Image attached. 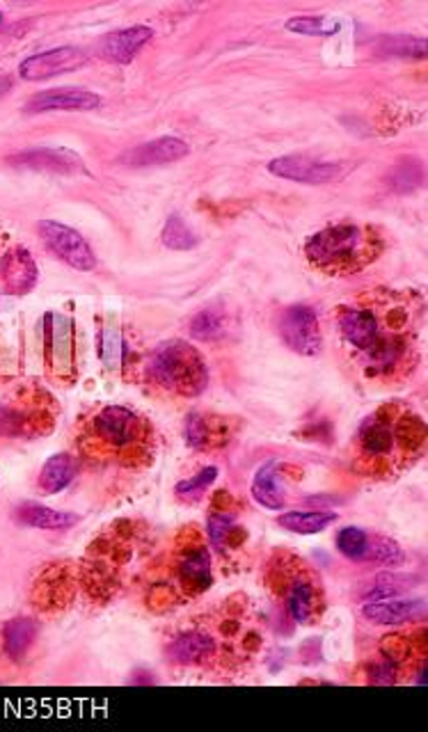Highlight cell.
<instances>
[{"instance_id": "22", "label": "cell", "mask_w": 428, "mask_h": 732, "mask_svg": "<svg viewBox=\"0 0 428 732\" xmlns=\"http://www.w3.org/2000/svg\"><path fill=\"white\" fill-rule=\"evenodd\" d=\"M190 154V146L179 138H158L147 144H140L129 154H124V163L129 167H150V165H167L177 163Z\"/></svg>"}, {"instance_id": "28", "label": "cell", "mask_w": 428, "mask_h": 732, "mask_svg": "<svg viewBox=\"0 0 428 732\" xmlns=\"http://www.w3.org/2000/svg\"><path fill=\"white\" fill-rule=\"evenodd\" d=\"M76 477V460L72 454L51 456L40 472V490L46 494L63 492Z\"/></svg>"}, {"instance_id": "17", "label": "cell", "mask_w": 428, "mask_h": 732, "mask_svg": "<svg viewBox=\"0 0 428 732\" xmlns=\"http://www.w3.org/2000/svg\"><path fill=\"white\" fill-rule=\"evenodd\" d=\"M40 282L37 261L23 245L10 248L0 256V284L10 296H25L31 293Z\"/></svg>"}, {"instance_id": "14", "label": "cell", "mask_w": 428, "mask_h": 732, "mask_svg": "<svg viewBox=\"0 0 428 732\" xmlns=\"http://www.w3.org/2000/svg\"><path fill=\"white\" fill-rule=\"evenodd\" d=\"M72 564H51L46 570L37 577L33 586V602L42 611H58L69 607V602L76 596V570H72Z\"/></svg>"}, {"instance_id": "1", "label": "cell", "mask_w": 428, "mask_h": 732, "mask_svg": "<svg viewBox=\"0 0 428 732\" xmlns=\"http://www.w3.org/2000/svg\"><path fill=\"white\" fill-rule=\"evenodd\" d=\"M339 356L366 387L406 383L421 362L424 298L413 291L371 288L332 309Z\"/></svg>"}, {"instance_id": "10", "label": "cell", "mask_w": 428, "mask_h": 732, "mask_svg": "<svg viewBox=\"0 0 428 732\" xmlns=\"http://www.w3.org/2000/svg\"><path fill=\"white\" fill-rule=\"evenodd\" d=\"M74 320L65 314L44 316V367L53 383L65 387L76 383V332Z\"/></svg>"}, {"instance_id": "16", "label": "cell", "mask_w": 428, "mask_h": 732, "mask_svg": "<svg viewBox=\"0 0 428 732\" xmlns=\"http://www.w3.org/2000/svg\"><path fill=\"white\" fill-rule=\"evenodd\" d=\"M268 170H271V174H275V177H279V179H289V182L309 184V186L330 184L341 174L339 165L326 163V161H319V159H311V156H303V154L275 159V161H271Z\"/></svg>"}, {"instance_id": "35", "label": "cell", "mask_w": 428, "mask_h": 732, "mask_svg": "<svg viewBox=\"0 0 428 732\" xmlns=\"http://www.w3.org/2000/svg\"><path fill=\"white\" fill-rule=\"evenodd\" d=\"M10 78H3V76H0V97H3L8 90H10Z\"/></svg>"}, {"instance_id": "26", "label": "cell", "mask_w": 428, "mask_h": 732, "mask_svg": "<svg viewBox=\"0 0 428 732\" xmlns=\"http://www.w3.org/2000/svg\"><path fill=\"white\" fill-rule=\"evenodd\" d=\"M37 623L28 616H17L3 625V651L10 659L19 662L33 648L37 641Z\"/></svg>"}, {"instance_id": "30", "label": "cell", "mask_w": 428, "mask_h": 732, "mask_svg": "<svg viewBox=\"0 0 428 732\" xmlns=\"http://www.w3.org/2000/svg\"><path fill=\"white\" fill-rule=\"evenodd\" d=\"M199 243L197 233L179 218L169 216V220L163 227V245L169 250H193Z\"/></svg>"}, {"instance_id": "21", "label": "cell", "mask_w": 428, "mask_h": 732, "mask_svg": "<svg viewBox=\"0 0 428 732\" xmlns=\"http://www.w3.org/2000/svg\"><path fill=\"white\" fill-rule=\"evenodd\" d=\"M188 445L197 451H216L222 449L232 437V426L216 415L193 413L186 422Z\"/></svg>"}, {"instance_id": "13", "label": "cell", "mask_w": 428, "mask_h": 732, "mask_svg": "<svg viewBox=\"0 0 428 732\" xmlns=\"http://www.w3.org/2000/svg\"><path fill=\"white\" fill-rule=\"evenodd\" d=\"M237 515H239V506L232 500V494L227 490L216 492L209 517H207V532H209V538H211L213 547L224 556L230 551L241 549L245 538H248V534H245L243 526L239 524Z\"/></svg>"}, {"instance_id": "31", "label": "cell", "mask_w": 428, "mask_h": 732, "mask_svg": "<svg viewBox=\"0 0 428 732\" xmlns=\"http://www.w3.org/2000/svg\"><path fill=\"white\" fill-rule=\"evenodd\" d=\"M227 324H224V316L220 312H213V309H205V312H199L195 318H193V324H190V335L195 339H202V341H213L218 337H222Z\"/></svg>"}, {"instance_id": "32", "label": "cell", "mask_w": 428, "mask_h": 732, "mask_svg": "<svg viewBox=\"0 0 428 732\" xmlns=\"http://www.w3.org/2000/svg\"><path fill=\"white\" fill-rule=\"evenodd\" d=\"M287 31L298 35H334L339 21L326 17H294L287 21Z\"/></svg>"}, {"instance_id": "23", "label": "cell", "mask_w": 428, "mask_h": 732, "mask_svg": "<svg viewBox=\"0 0 428 732\" xmlns=\"http://www.w3.org/2000/svg\"><path fill=\"white\" fill-rule=\"evenodd\" d=\"M8 163L14 167H28V170H46V172H63V174H76L85 172L83 161L63 146H46V150H28L17 156H10Z\"/></svg>"}, {"instance_id": "15", "label": "cell", "mask_w": 428, "mask_h": 732, "mask_svg": "<svg viewBox=\"0 0 428 732\" xmlns=\"http://www.w3.org/2000/svg\"><path fill=\"white\" fill-rule=\"evenodd\" d=\"M85 63H88V55H85L80 48L61 46L28 57V61H23L19 67V76L23 80H46L53 76L76 72Z\"/></svg>"}, {"instance_id": "36", "label": "cell", "mask_w": 428, "mask_h": 732, "mask_svg": "<svg viewBox=\"0 0 428 732\" xmlns=\"http://www.w3.org/2000/svg\"><path fill=\"white\" fill-rule=\"evenodd\" d=\"M0 23H3V12H0Z\"/></svg>"}, {"instance_id": "6", "label": "cell", "mask_w": 428, "mask_h": 732, "mask_svg": "<svg viewBox=\"0 0 428 732\" xmlns=\"http://www.w3.org/2000/svg\"><path fill=\"white\" fill-rule=\"evenodd\" d=\"M266 586L294 623L317 625L323 619L328 607L323 581L303 556L277 549L266 564Z\"/></svg>"}, {"instance_id": "18", "label": "cell", "mask_w": 428, "mask_h": 732, "mask_svg": "<svg viewBox=\"0 0 428 732\" xmlns=\"http://www.w3.org/2000/svg\"><path fill=\"white\" fill-rule=\"evenodd\" d=\"M99 95L85 90V87H55L35 95L25 103L28 114H42V112H61V110H95L99 108Z\"/></svg>"}, {"instance_id": "7", "label": "cell", "mask_w": 428, "mask_h": 732, "mask_svg": "<svg viewBox=\"0 0 428 732\" xmlns=\"http://www.w3.org/2000/svg\"><path fill=\"white\" fill-rule=\"evenodd\" d=\"M142 383L152 392L173 398L199 396L209 385L202 353L182 339L158 343L140 367Z\"/></svg>"}, {"instance_id": "33", "label": "cell", "mask_w": 428, "mask_h": 732, "mask_svg": "<svg viewBox=\"0 0 428 732\" xmlns=\"http://www.w3.org/2000/svg\"><path fill=\"white\" fill-rule=\"evenodd\" d=\"M366 536L369 532L360 529V526H347V529H341L337 534V549L347 556L351 561H360L362 564V554L366 547Z\"/></svg>"}, {"instance_id": "5", "label": "cell", "mask_w": 428, "mask_h": 732, "mask_svg": "<svg viewBox=\"0 0 428 732\" xmlns=\"http://www.w3.org/2000/svg\"><path fill=\"white\" fill-rule=\"evenodd\" d=\"M387 248L385 231L366 222H337L305 241V259L328 277H349L366 271Z\"/></svg>"}, {"instance_id": "3", "label": "cell", "mask_w": 428, "mask_h": 732, "mask_svg": "<svg viewBox=\"0 0 428 732\" xmlns=\"http://www.w3.org/2000/svg\"><path fill=\"white\" fill-rule=\"evenodd\" d=\"M76 447L92 465L145 470L156 458L158 437L147 417L127 405L106 403L78 424Z\"/></svg>"}, {"instance_id": "20", "label": "cell", "mask_w": 428, "mask_h": 732, "mask_svg": "<svg viewBox=\"0 0 428 732\" xmlns=\"http://www.w3.org/2000/svg\"><path fill=\"white\" fill-rule=\"evenodd\" d=\"M152 37H154L152 28H147V25H131V28H124V31L106 35L99 42L97 51H99V55L103 57V61L129 65L133 61V57H135V53L142 46H145Z\"/></svg>"}, {"instance_id": "25", "label": "cell", "mask_w": 428, "mask_h": 732, "mask_svg": "<svg viewBox=\"0 0 428 732\" xmlns=\"http://www.w3.org/2000/svg\"><path fill=\"white\" fill-rule=\"evenodd\" d=\"M14 517L19 524L31 526V529H44V532H63L69 529L78 522V515L67 511H55L35 502H25L17 506Z\"/></svg>"}, {"instance_id": "4", "label": "cell", "mask_w": 428, "mask_h": 732, "mask_svg": "<svg viewBox=\"0 0 428 732\" xmlns=\"http://www.w3.org/2000/svg\"><path fill=\"white\" fill-rule=\"evenodd\" d=\"M213 583L211 551L195 524L184 526L165 556L161 577L147 589V607L165 611L205 596Z\"/></svg>"}, {"instance_id": "8", "label": "cell", "mask_w": 428, "mask_h": 732, "mask_svg": "<svg viewBox=\"0 0 428 732\" xmlns=\"http://www.w3.org/2000/svg\"><path fill=\"white\" fill-rule=\"evenodd\" d=\"M58 417V401L46 387L35 383L19 385L0 401V437H46L55 430Z\"/></svg>"}, {"instance_id": "34", "label": "cell", "mask_w": 428, "mask_h": 732, "mask_svg": "<svg viewBox=\"0 0 428 732\" xmlns=\"http://www.w3.org/2000/svg\"><path fill=\"white\" fill-rule=\"evenodd\" d=\"M216 477H218V467H205V470L199 472L197 477L177 483L175 494L179 496V500L195 502V500H199V496H202V492L216 481Z\"/></svg>"}, {"instance_id": "19", "label": "cell", "mask_w": 428, "mask_h": 732, "mask_svg": "<svg viewBox=\"0 0 428 732\" xmlns=\"http://www.w3.org/2000/svg\"><path fill=\"white\" fill-rule=\"evenodd\" d=\"M426 604L421 600H374L362 607V619L371 625H413L424 619Z\"/></svg>"}, {"instance_id": "24", "label": "cell", "mask_w": 428, "mask_h": 732, "mask_svg": "<svg viewBox=\"0 0 428 732\" xmlns=\"http://www.w3.org/2000/svg\"><path fill=\"white\" fill-rule=\"evenodd\" d=\"M284 465L279 460H271L266 465H262L260 470H256L254 479H252V496L256 504H262L268 511H282L287 506V490H284Z\"/></svg>"}, {"instance_id": "12", "label": "cell", "mask_w": 428, "mask_h": 732, "mask_svg": "<svg viewBox=\"0 0 428 732\" xmlns=\"http://www.w3.org/2000/svg\"><path fill=\"white\" fill-rule=\"evenodd\" d=\"M37 229L46 248L61 261H65L67 266L80 273H90L97 269V256L90 243L85 241L76 229L55 220H42Z\"/></svg>"}, {"instance_id": "9", "label": "cell", "mask_w": 428, "mask_h": 732, "mask_svg": "<svg viewBox=\"0 0 428 732\" xmlns=\"http://www.w3.org/2000/svg\"><path fill=\"white\" fill-rule=\"evenodd\" d=\"M213 625H193L177 634L165 646V657L169 664L182 668H232L239 666V655L230 646V641L220 632L216 619Z\"/></svg>"}, {"instance_id": "2", "label": "cell", "mask_w": 428, "mask_h": 732, "mask_svg": "<svg viewBox=\"0 0 428 732\" xmlns=\"http://www.w3.org/2000/svg\"><path fill=\"white\" fill-rule=\"evenodd\" d=\"M426 454V422L402 401H389L366 415L349 447L351 470L362 479H396Z\"/></svg>"}, {"instance_id": "29", "label": "cell", "mask_w": 428, "mask_h": 732, "mask_svg": "<svg viewBox=\"0 0 428 732\" xmlns=\"http://www.w3.org/2000/svg\"><path fill=\"white\" fill-rule=\"evenodd\" d=\"M376 564L385 568H398L406 561V554L396 540L381 536V534H369L366 536V547L362 554V564Z\"/></svg>"}, {"instance_id": "11", "label": "cell", "mask_w": 428, "mask_h": 732, "mask_svg": "<svg viewBox=\"0 0 428 732\" xmlns=\"http://www.w3.org/2000/svg\"><path fill=\"white\" fill-rule=\"evenodd\" d=\"M277 332L289 350L298 356H319L323 348V332L319 316L307 305H294L282 312L277 320Z\"/></svg>"}, {"instance_id": "27", "label": "cell", "mask_w": 428, "mask_h": 732, "mask_svg": "<svg viewBox=\"0 0 428 732\" xmlns=\"http://www.w3.org/2000/svg\"><path fill=\"white\" fill-rule=\"evenodd\" d=\"M337 520L339 515L332 511H289L277 517V524L292 534L314 536L326 532Z\"/></svg>"}]
</instances>
